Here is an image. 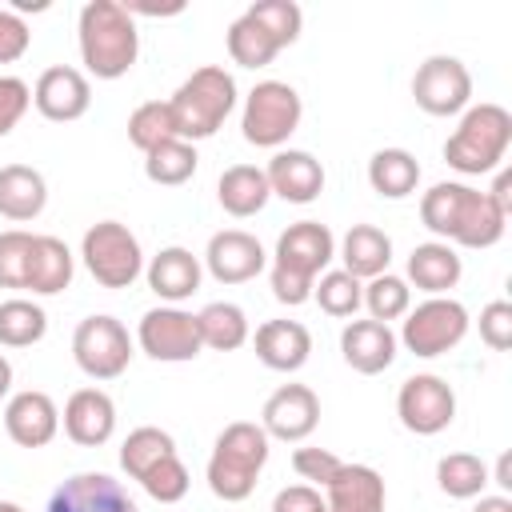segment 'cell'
I'll list each match as a JSON object with an SVG mask.
<instances>
[{
    "label": "cell",
    "instance_id": "26",
    "mask_svg": "<svg viewBox=\"0 0 512 512\" xmlns=\"http://www.w3.org/2000/svg\"><path fill=\"white\" fill-rule=\"evenodd\" d=\"M460 276H464V264L456 248L444 240H428L408 252V284H416L428 296H448V288H456Z\"/></svg>",
    "mask_w": 512,
    "mask_h": 512
},
{
    "label": "cell",
    "instance_id": "7",
    "mask_svg": "<svg viewBox=\"0 0 512 512\" xmlns=\"http://www.w3.org/2000/svg\"><path fill=\"white\" fill-rule=\"evenodd\" d=\"M236 80L228 68L220 64H204L196 68L168 100L172 108V124H176V136L196 144V140H208L224 128V120L232 116L236 108Z\"/></svg>",
    "mask_w": 512,
    "mask_h": 512
},
{
    "label": "cell",
    "instance_id": "38",
    "mask_svg": "<svg viewBox=\"0 0 512 512\" xmlns=\"http://www.w3.org/2000/svg\"><path fill=\"white\" fill-rule=\"evenodd\" d=\"M312 300L320 304V312H328L336 320H348V316H356V308L364 300V284L356 276H348L344 268H328L312 284Z\"/></svg>",
    "mask_w": 512,
    "mask_h": 512
},
{
    "label": "cell",
    "instance_id": "42",
    "mask_svg": "<svg viewBox=\"0 0 512 512\" xmlns=\"http://www.w3.org/2000/svg\"><path fill=\"white\" fill-rule=\"evenodd\" d=\"M340 456L336 452H328V448H296L292 452V468H296V476L300 480H308L312 488H324L336 472H340Z\"/></svg>",
    "mask_w": 512,
    "mask_h": 512
},
{
    "label": "cell",
    "instance_id": "1",
    "mask_svg": "<svg viewBox=\"0 0 512 512\" xmlns=\"http://www.w3.org/2000/svg\"><path fill=\"white\" fill-rule=\"evenodd\" d=\"M420 224L452 248H492L500 244L508 216L492 204L488 192L460 180H440L420 196Z\"/></svg>",
    "mask_w": 512,
    "mask_h": 512
},
{
    "label": "cell",
    "instance_id": "20",
    "mask_svg": "<svg viewBox=\"0 0 512 512\" xmlns=\"http://www.w3.org/2000/svg\"><path fill=\"white\" fill-rule=\"evenodd\" d=\"M64 432L72 444L80 448H100L112 440L116 432V404L104 388H76L64 404V416H60Z\"/></svg>",
    "mask_w": 512,
    "mask_h": 512
},
{
    "label": "cell",
    "instance_id": "36",
    "mask_svg": "<svg viewBox=\"0 0 512 512\" xmlns=\"http://www.w3.org/2000/svg\"><path fill=\"white\" fill-rule=\"evenodd\" d=\"M172 452H176L172 432H164V428H156V424H140V428H132V432L124 436V444H120V468H124L132 480H140L156 460H164V456H172Z\"/></svg>",
    "mask_w": 512,
    "mask_h": 512
},
{
    "label": "cell",
    "instance_id": "22",
    "mask_svg": "<svg viewBox=\"0 0 512 512\" xmlns=\"http://www.w3.org/2000/svg\"><path fill=\"white\" fill-rule=\"evenodd\" d=\"M396 348H400L396 332L380 320H348L340 332V356L360 376H376V372L392 368Z\"/></svg>",
    "mask_w": 512,
    "mask_h": 512
},
{
    "label": "cell",
    "instance_id": "46",
    "mask_svg": "<svg viewBox=\"0 0 512 512\" xmlns=\"http://www.w3.org/2000/svg\"><path fill=\"white\" fill-rule=\"evenodd\" d=\"M272 512H328V504L312 484H288L272 496Z\"/></svg>",
    "mask_w": 512,
    "mask_h": 512
},
{
    "label": "cell",
    "instance_id": "48",
    "mask_svg": "<svg viewBox=\"0 0 512 512\" xmlns=\"http://www.w3.org/2000/svg\"><path fill=\"white\" fill-rule=\"evenodd\" d=\"M472 512H512V500L508 496H476Z\"/></svg>",
    "mask_w": 512,
    "mask_h": 512
},
{
    "label": "cell",
    "instance_id": "8",
    "mask_svg": "<svg viewBox=\"0 0 512 512\" xmlns=\"http://www.w3.org/2000/svg\"><path fill=\"white\" fill-rule=\"evenodd\" d=\"M80 260L100 288H132L144 272L140 240L120 220H100L80 240Z\"/></svg>",
    "mask_w": 512,
    "mask_h": 512
},
{
    "label": "cell",
    "instance_id": "43",
    "mask_svg": "<svg viewBox=\"0 0 512 512\" xmlns=\"http://www.w3.org/2000/svg\"><path fill=\"white\" fill-rule=\"evenodd\" d=\"M480 340L492 352H508L512 348V304L508 300H492L480 308Z\"/></svg>",
    "mask_w": 512,
    "mask_h": 512
},
{
    "label": "cell",
    "instance_id": "31",
    "mask_svg": "<svg viewBox=\"0 0 512 512\" xmlns=\"http://www.w3.org/2000/svg\"><path fill=\"white\" fill-rule=\"evenodd\" d=\"M368 184L384 200H404L420 184V164L408 148H380L368 160Z\"/></svg>",
    "mask_w": 512,
    "mask_h": 512
},
{
    "label": "cell",
    "instance_id": "37",
    "mask_svg": "<svg viewBox=\"0 0 512 512\" xmlns=\"http://www.w3.org/2000/svg\"><path fill=\"white\" fill-rule=\"evenodd\" d=\"M360 308H368V320H404L408 308H412V288L404 276H392V272H380L372 280H364V300Z\"/></svg>",
    "mask_w": 512,
    "mask_h": 512
},
{
    "label": "cell",
    "instance_id": "24",
    "mask_svg": "<svg viewBox=\"0 0 512 512\" xmlns=\"http://www.w3.org/2000/svg\"><path fill=\"white\" fill-rule=\"evenodd\" d=\"M256 360L272 372H300L312 356V332L300 320H264L252 336Z\"/></svg>",
    "mask_w": 512,
    "mask_h": 512
},
{
    "label": "cell",
    "instance_id": "3",
    "mask_svg": "<svg viewBox=\"0 0 512 512\" xmlns=\"http://www.w3.org/2000/svg\"><path fill=\"white\" fill-rule=\"evenodd\" d=\"M336 260V236L328 224L320 220H296L280 232L276 252H272V296L288 308L312 300V284L328 272V264Z\"/></svg>",
    "mask_w": 512,
    "mask_h": 512
},
{
    "label": "cell",
    "instance_id": "29",
    "mask_svg": "<svg viewBox=\"0 0 512 512\" xmlns=\"http://www.w3.org/2000/svg\"><path fill=\"white\" fill-rule=\"evenodd\" d=\"M336 256L344 260V272H348V276L372 280V276L388 272V264H392V240H388V232L376 228V224H352V228L344 232Z\"/></svg>",
    "mask_w": 512,
    "mask_h": 512
},
{
    "label": "cell",
    "instance_id": "41",
    "mask_svg": "<svg viewBox=\"0 0 512 512\" xmlns=\"http://www.w3.org/2000/svg\"><path fill=\"white\" fill-rule=\"evenodd\" d=\"M156 504H176V500H184L188 496V484H192V476H188V468H184V460L172 452V456H164V460H156L140 480H136Z\"/></svg>",
    "mask_w": 512,
    "mask_h": 512
},
{
    "label": "cell",
    "instance_id": "10",
    "mask_svg": "<svg viewBox=\"0 0 512 512\" xmlns=\"http://www.w3.org/2000/svg\"><path fill=\"white\" fill-rule=\"evenodd\" d=\"M468 308L452 296H428L420 300L416 308H408L404 324H400V344L420 356V360H432V356H444L452 352L464 336H468Z\"/></svg>",
    "mask_w": 512,
    "mask_h": 512
},
{
    "label": "cell",
    "instance_id": "9",
    "mask_svg": "<svg viewBox=\"0 0 512 512\" xmlns=\"http://www.w3.org/2000/svg\"><path fill=\"white\" fill-rule=\"evenodd\" d=\"M300 116H304V100H300V92L292 84H284V80H260L244 96L240 132L256 148H280L300 128Z\"/></svg>",
    "mask_w": 512,
    "mask_h": 512
},
{
    "label": "cell",
    "instance_id": "17",
    "mask_svg": "<svg viewBox=\"0 0 512 512\" xmlns=\"http://www.w3.org/2000/svg\"><path fill=\"white\" fill-rule=\"evenodd\" d=\"M32 104L52 124H72L92 108V84L72 64H52L32 84Z\"/></svg>",
    "mask_w": 512,
    "mask_h": 512
},
{
    "label": "cell",
    "instance_id": "6",
    "mask_svg": "<svg viewBox=\"0 0 512 512\" xmlns=\"http://www.w3.org/2000/svg\"><path fill=\"white\" fill-rule=\"evenodd\" d=\"M512 144V112L504 104H468L460 112V124L444 140V160L460 176H484L496 172Z\"/></svg>",
    "mask_w": 512,
    "mask_h": 512
},
{
    "label": "cell",
    "instance_id": "45",
    "mask_svg": "<svg viewBox=\"0 0 512 512\" xmlns=\"http://www.w3.org/2000/svg\"><path fill=\"white\" fill-rule=\"evenodd\" d=\"M32 44V32L28 24L12 12V8H0V64H16Z\"/></svg>",
    "mask_w": 512,
    "mask_h": 512
},
{
    "label": "cell",
    "instance_id": "18",
    "mask_svg": "<svg viewBox=\"0 0 512 512\" xmlns=\"http://www.w3.org/2000/svg\"><path fill=\"white\" fill-rule=\"evenodd\" d=\"M44 512H136V500L108 472H76L48 496Z\"/></svg>",
    "mask_w": 512,
    "mask_h": 512
},
{
    "label": "cell",
    "instance_id": "51",
    "mask_svg": "<svg viewBox=\"0 0 512 512\" xmlns=\"http://www.w3.org/2000/svg\"><path fill=\"white\" fill-rule=\"evenodd\" d=\"M0 512H24L16 500H0Z\"/></svg>",
    "mask_w": 512,
    "mask_h": 512
},
{
    "label": "cell",
    "instance_id": "25",
    "mask_svg": "<svg viewBox=\"0 0 512 512\" xmlns=\"http://www.w3.org/2000/svg\"><path fill=\"white\" fill-rule=\"evenodd\" d=\"M324 504L328 512H384V476L372 464H340V472L324 484Z\"/></svg>",
    "mask_w": 512,
    "mask_h": 512
},
{
    "label": "cell",
    "instance_id": "16",
    "mask_svg": "<svg viewBox=\"0 0 512 512\" xmlns=\"http://www.w3.org/2000/svg\"><path fill=\"white\" fill-rule=\"evenodd\" d=\"M316 424H320V396L308 384H280L260 408V428L268 432V440L300 444L316 432Z\"/></svg>",
    "mask_w": 512,
    "mask_h": 512
},
{
    "label": "cell",
    "instance_id": "5",
    "mask_svg": "<svg viewBox=\"0 0 512 512\" xmlns=\"http://www.w3.org/2000/svg\"><path fill=\"white\" fill-rule=\"evenodd\" d=\"M272 440L256 420H232L208 456V488L224 504H240L252 496L264 464H268Z\"/></svg>",
    "mask_w": 512,
    "mask_h": 512
},
{
    "label": "cell",
    "instance_id": "30",
    "mask_svg": "<svg viewBox=\"0 0 512 512\" xmlns=\"http://www.w3.org/2000/svg\"><path fill=\"white\" fill-rule=\"evenodd\" d=\"M76 256L60 236H36L32 244V268H28V292L32 296H56L72 284Z\"/></svg>",
    "mask_w": 512,
    "mask_h": 512
},
{
    "label": "cell",
    "instance_id": "40",
    "mask_svg": "<svg viewBox=\"0 0 512 512\" xmlns=\"http://www.w3.org/2000/svg\"><path fill=\"white\" fill-rule=\"evenodd\" d=\"M32 244H36V232H24V228L0 232V288H20V292H28Z\"/></svg>",
    "mask_w": 512,
    "mask_h": 512
},
{
    "label": "cell",
    "instance_id": "11",
    "mask_svg": "<svg viewBox=\"0 0 512 512\" xmlns=\"http://www.w3.org/2000/svg\"><path fill=\"white\" fill-rule=\"evenodd\" d=\"M72 360L88 380H116L132 364V336L116 316H84L72 332Z\"/></svg>",
    "mask_w": 512,
    "mask_h": 512
},
{
    "label": "cell",
    "instance_id": "15",
    "mask_svg": "<svg viewBox=\"0 0 512 512\" xmlns=\"http://www.w3.org/2000/svg\"><path fill=\"white\" fill-rule=\"evenodd\" d=\"M200 264L208 268V276L216 284H248V280H256L268 268V252H264V244L252 232L224 228V232L208 236V248H204Z\"/></svg>",
    "mask_w": 512,
    "mask_h": 512
},
{
    "label": "cell",
    "instance_id": "50",
    "mask_svg": "<svg viewBox=\"0 0 512 512\" xmlns=\"http://www.w3.org/2000/svg\"><path fill=\"white\" fill-rule=\"evenodd\" d=\"M12 392V364H8V356L0 352V400Z\"/></svg>",
    "mask_w": 512,
    "mask_h": 512
},
{
    "label": "cell",
    "instance_id": "13",
    "mask_svg": "<svg viewBox=\"0 0 512 512\" xmlns=\"http://www.w3.org/2000/svg\"><path fill=\"white\" fill-rule=\"evenodd\" d=\"M412 100L428 116H460L472 104V72L456 56H428L412 76Z\"/></svg>",
    "mask_w": 512,
    "mask_h": 512
},
{
    "label": "cell",
    "instance_id": "49",
    "mask_svg": "<svg viewBox=\"0 0 512 512\" xmlns=\"http://www.w3.org/2000/svg\"><path fill=\"white\" fill-rule=\"evenodd\" d=\"M488 480L500 484V488H512V480H508V452L496 460V472H488Z\"/></svg>",
    "mask_w": 512,
    "mask_h": 512
},
{
    "label": "cell",
    "instance_id": "27",
    "mask_svg": "<svg viewBox=\"0 0 512 512\" xmlns=\"http://www.w3.org/2000/svg\"><path fill=\"white\" fill-rule=\"evenodd\" d=\"M48 204V180L32 164H4L0 168V216L12 224L36 220Z\"/></svg>",
    "mask_w": 512,
    "mask_h": 512
},
{
    "label": "cell",
    "instance_id": "4",
    "mask_svg": "<svg viewBox=\"0 0 512 512\" xmlns=\"http://www.w3.org/2000/svg\"><path fill=\"white\" fill-rule=\"evenodd\" d=\"M304 12L292 0H260L248 4L224 32L228 56L240 68H268L288 44L300 40Z\"/></svg>",
    "mask_w": 512,
    "mask_h": 512
},
{
    "label": "cell",
    "instance_id": "21",
    "mask_svg": "<svg viewBox=\"0 0 512 512\" xmlns=\"http://www.w3.org/2000/svg\"><path fill=\"white\" fill-rule=\"evenodd\" d=\"M264 176H268L272 196L288 204H312L324 192V164L304 148H276Z\"/></svg>",
    "mask_w": 512,
    "mask_h": 512
},
{
    "label": "cell",
    "instance_id": "12",
    "mask_svg": "<svg viewBox=\"0 0 512 512\" xmlns=\"http://www.w3.org/2000/svg\"><path fill=\"white\" fill-rule=\"evenodd\" d=\"M136 344L144 356L160 360V364H188L200 356L204 340H200V324L196 312L180 308V304H160L148 308L136 324Z\"/></svg>",
    "mask_w": 512,
    "mask_h": 512
},
{
    "label": "cell",
    "instance_id": "35",
    "mask_svg": "<svg viewBox=\"0 0 512 512\" xmlns=\"http://www.w3.org/2000/svg\"><path fill=\"white\" fill-rule=\"evenodd\" d=\"M196 148L188 140H164L160 148L144 152V176L160 188H176V184H188L196 176Z\"/></svg>",
    "mask_w": 512,
    "mask_h": 512
},
{
    "label": "cell",
    "instance_id": "33",
    "mask_svg": "<svg viewBox=\"0 0 512 512\" xmlns=\"http://www.w3.org/2000/svg\"><path fill=\"white\" fill-rule=\"evenodd\" d=\"M48 332V312L28 300V296H12L0 300V348H32L40 344Z\"/></svg>",
    "mask_w": 512,
    "mask_h": 512
},
{
    "label": "cell",
    "instance_id": "47",
    "mask_svg": "<svg viewBox=\"0 0 512 512\" xmlns=\"http://www.w3.org/2000/svg\"><path fill=\"white\" fill-rule=\"evenodd\" d=\"M488 196H492V204L508 216V212H512V172H504V168H500V172H496V184L488 188Z\"/></svg>",
    "mask_w": 512,
    "mask_h": 512
},
{
    "label": "cell",
    "instance_id": "23",
    "mask_svg": "<svg viewBox=\"0 0 512 512\" xmlns=\"http://www.w3.org/2000/svg\"><path fill=\"white\" fill-rule=\"evenodd\" d=\"M144 280H148V288H152L164 304H180V300H188V296L200 292L204 264H200V256H192L188 248L168 244V248H160V252L148 260Z\"/></svg>",
    "mask_w": 512,
    "mask_h": 512
},
{
    "label": "cell",
    "instance_id": "32",
    "mask_svg": "<svg viewBox=\"0 0 512 512\" xmlns=\"http://www.w3.org/2000/svg\"><path fill=\"white\" fill-rule=\"evenodd\" d=\"M196 324H200V340L204 348H216V352H236L248 344L252 328H248V316L240 304L232 300H212L196 312Z\"/></svg>",
    "mask_w": 512,
    "mask_h": 512
},
{
    "label": "cell",
    "instance_id": "28",
    "mask_svg": "<svg viewBox=\"0 0 512 512\" xmlns=\"http://www.w3.org/2000/svg\"><path fill=\"white\" fill-rule=\"evenodd\" d=\"M216 200L236 220H248L256 212H264V204L272 200V188H268L264 168H256V164H232V168H224L220 180H216Z\"/></svg>",
    "mask_w": 512,
    "mask_h": 512
},
{
    "label": "cell",
    "instance_id": "19",
    "mask_svg": "<svg viewBox=\"0 0 512 512\" xmlns=\"http://www.w3.org/2000/svg\"><path fill=\"white\" fill-rule=\"evenodd\" d=\"M4 432L20 448H48L60 432V408L48 392L24 388L4 404Z\"/></svg>",
    "mask_w": 512,
    "mask_h": 512
},
{
    "label": "cell",
    "instance_id": "34",
    "mask_svg": "<svg viewBox=\"0 0 512 512\" xmlns=\"http://www.w3.org/2000/svg\"><path fill=\"white\" fill-rule=\"evenodd\" d=\"M436 484L452 500H476V496H484V488L492 480H488V464L480 456H472V452H448V456L436 460Z\"/></svg>",
    "mask_w": 512,
    "mask_h": 512
},
{
    "label": "cell",
    "instance_id": "2",
    "mask_svg": "<svg viewBox=\"0 0 512 512\" xmlns=\"http://www.w3.org/2000/svg\"><path fill=\"white\" fill-rule=\"evenodd\" d=\"M76 44L80 64L96 80H120L132 72L140 56L136 16L116 0H88L76 16Z\"/></svg>",
    "mask_w": 512,
    "mask_h": 512
},
{
    "label": "cell",
    "instance_id": "44",
    "mask_svg": "<svg viewBox=\"0 0 512 512\" xmlns=\"http://www.w3.org/2000/svg\"><path fill=\"white\" fill-rule=\"evenodd\" d=\"M28 108H32V88L20 76H0V140L24 120Z\"/></svg>",
    "mask_w": 512,
    "mask_h": 512
},
{
    "label": "cell",
    "instance_id": "39",
    "mask_svg": "<svg viewBox=\"0 0 512 512\" xmlns=\"http://www.w3.org/2000/svg\"><path fill=\"white\" fill-rule=\"evenodd\" d=\"M128 140H132L140 152H152V148H160L164 140H180V136H176V124H172L168 100H148V104L132 108V116H128Z\"/></svg>",
    "mask_w": 512,
    "mask_h": 512
},
{
    "label": "cell",
    "instance_id": "14",
    "mask_svg": "<svg viewBox=\"0 0 512 512\" xmlns=\"http://www.w3.org/2000/svg\"><path fill=\"white\" fill-rule=\"evenodd\" d=\"M396 416L416 436H436L456 420V392L436 372H416L396 392Z\"/></svg>",
    "mask_w": 512,
    "mask_h": 512
}]
</instances>
